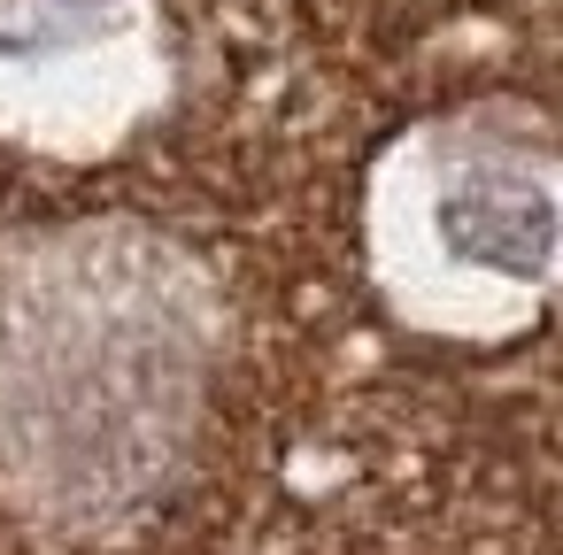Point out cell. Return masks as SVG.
Returning a JSON list of instances; mask_svg holds the SVG:
<instances>
[{"label": "cell", "mask_w": 563, "mask_h": 555, "mask_svg": "<svg viewBox=\"0 0 563 555\" xmlns=\"http://www.w3.org/2000/svg\"><path fill=\"white\" fill-rule=\"evenodd\" d=\"M363 270L394 324L494 347L548 317L563 278L555 124L525 93H478L394 132L363 178Z\"/></svg>", "instance_id": "2"}, {"label": "cell", "mask_w": 563, "mask_h": 555, "mask_svg": "<svg viewBox=\"0 0 563 555\" xmlns=\"http://www.w3.org/2000/svg\"><path fill=\"white\" fill-rule=\"evenodd\" d=\"M170 0H0V147L101 163L178 101Z\"/></svg>", "instance_id": "3"}, {"label": "cell", "mask_w": 563, "mask_h": 555, "mask_svg": "<svg viewBox=\"0 0 563 555\" xmlns=\"http://www.w3.org/2000/svg\"><path fill=\"white\" fill-rule=\"evenodd\" d=\"M232 309L194 240L70 217L0 240V509L117 540L194 470Z\"/></svg>", "instance_id": "1"}]
</instances>
